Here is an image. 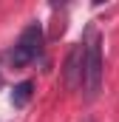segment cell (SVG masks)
I'll return each instance as SVG.
<instances>
[{"mask_svg":"<svg viewBox=\"0 0 119 122\" xmlns=\"http://www.w3.org/2000/svg\"><path fill=\"white\" fill-rule=\"evenodd\" d=\"M85 122H91V119H85Z\"/></svg>","mask_w":119,"mask_h":122,"instance_id":"cell-5","label":"cell"},{"mask_svg":"<svg viewBox=\"0 0 119 122\" xmlns=\"http://www.w3.org/2000/svg\"><path fill=\"white\" fill-rule=\"evenodd\" d=\"M40 48H43V26H40V23H31L29 29H23V34H20L14 51H11V62H14L17 68H20V65H29V62L40 54Z\"/></svg>","mask_w":119,"mask_h":122,"instance_id":"cell-2","label":"cell"},{"mask_svg":"<svg viewBox=\"0 0 119 122\" xmlns=\"http://www.w3.org/2000/svg\"><path fill=\"white\" fill-rule=\"evenodd\" d=\"M82 68H85V46H74L65 57V68H62V80L68 91H77L82 85Z\"/></svg>","mask_w":119,"mask_h":122,"instance_id":"cell-3","label":"cell"},{"mask_svg":"<svg viewBox=\"0 0 119 122\" xmlns=\"http://www.w3.org/2000/svg\"><path fill=\"white\" fill-rule=\"evenodd\" d=\"M82 91L85 99L94 102L102 91V48L99 37L91 34V43H85V68H82Z\"/></svg>","mask_w":119,"mask_h":122,"instance_id":"cell-1","label":"cell"},{"mask_svg":"<svg viewBox=\"0 0 119 122\" xmlns=\"http://www.w3.org/2000/svg\"><path fill=\"white\" fill-rule=\"evenodd\" d=\"M31 91H34V82H29V80L20 82V85H14V88H11V102H14L17 108H23L31 99Z\"/></svg>","mask_w":119,"mask_h":122,"instance_id":"cell-4","label":"cell"}]
</instances>
